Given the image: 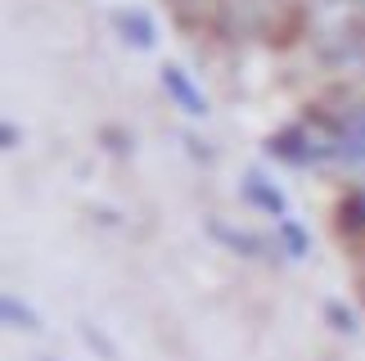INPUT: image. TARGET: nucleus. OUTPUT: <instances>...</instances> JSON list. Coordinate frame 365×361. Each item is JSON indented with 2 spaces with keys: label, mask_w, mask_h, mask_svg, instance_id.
I'll use <instances>...</instances> for the list:
<instances>
[{
  "label": "nucleus",
  "mask_w": 365,
  "mask_h": 361,
  "mask_svg": "<svg viewBox=\"0 0 365 361\" xmlns=\"http://www.w3.org/2000/svg\"><path fill=\"white\" fill-rule=\"evenodd\" d=\"M325 321H329V330H334V335H347V339H356V335H361V321H356V312L347 307L343 298H329V302H325Z\"/></svg>",
  "instance_id": "obj_8"
},
{
  "label": "nucleus",
  "mask_w": 365,
  "mask_h": 361,
  "mask_svg": "<svg viewBox=\"0 0 365 361\" xmlns=\"http://www.w3.org/2000/svg\"><path fill=\"white\" fill-rule=\"evenodd\" d=\"M334 226H339L343 240H361L365 235V185L347 190L339 199V208H334Z\"/></svg>",
  "instance_id": "obj_6"
},
{
  "label": "nucleus",
  "mask_w": 365,
  "mask_h": 361,
  "mask_svg": "<svg viewBox=\"0 0 365 361\" xmlns=\"http://www.w3.org/2000/svg\"><path fill=\"white\" fill-rule=\"evenodd\" d=\"M104 141H108V149H113V154H131V145H135L126 131H113V127L104 131Z\"/></svg>",
  "instance_id": "obj_12"
},
{
  "label": "nucleus",
  "mask_w": 365,
  "mask_h": 361,
  "mask_svg": "<svg viewBox=\"0 0 365 361\" xmlns=\"http://www.w3.org/2000/svg\"><path fill=\"white\" fill-rule=\"evenodd\" d=\"M203 230L212 235V240L226 248V253H240V258H252V262H271L275 253H284V248H279V240H266V235H257V230L230 226V221H221V217H207Z\"/></svg>",
  "instance_id": "obj_2"
},
{
  "label": "nucleus",
  "mask_w": 365,
  "mask_h": 361,
  "mask_svg": "<svg viewBox=\"0 0 365 361\" xmlns=\"http://www.w3.org/2000/svg\"><path fill=\"white\" fill-rule=\"evenodd\" d=\"M81 339H86V348H91V352H100L104 361H118V348L108 343V335H104V330H95V325H81Z\"/></svg>",
  "instance_id": "obj_10"
},
{
  "label": "nucleus",
  "mask_w": 365,
  "mask_h": 361,
  "mask_svg": "<svg viewBox=\"0 0 365 361\" xmlns=\"http://www.w3.org/2000/svg\"><path fill=\"white\" fill-rule=\"evenodd\" d=\"M262 149H266V158H279V163H289V168H316V163H339V145H334V141L316 127L312 118L289 122V127L271 131Z\"/></svg>",
  "instance_id": "obj_1"
},
{
  "label": "nucleus",
  "mask_w": 365,
  "mask_h": 361,
  "mask_svg": "<svg viewBox=\"0 0 365 361\" xmlns=\"http://www.w3.org/2000/svg\"><path fill=\"white\" fill-rule=\"evenodd\" d=\"M0 316H5V325H14V330H41V316L27 307V302H19L14 294L0 298Z\"/></svg>",
  "instance_id": "obj_9"
},
{
  "label": "nucleus",
  "mask_w": 365,
  "mask_h": 361,
  "mask_svg": "<svg viewBox=\"0 0 365 361\" xmlns=\"http://www.w3.org/2000/svg\"><path fill=\"white\" fill-rule=\"evenodd\" d=\"M185 149H190V158H199V163H217V149H207V141H199V136H185Z\"/></svg>",
  "instance_id": "obj_11"
},
{
  "label": "nucleus",
  "mask_w": 365,
  "mask_h": 361,
  "mask_svg": "<svg viewBox=\"0 0 365 361\" xmlns=\"http://www.w3.org/2000/svg\"><path fill=\"white\" fill-rule=\"evenodd\" d=\"M0 145H5V149H19V122H5V127H0Z\"/></svg>",
  "instance_id": "obj_13"
},
{
  "label": "nucleus",
  "mask_w": 365,
  "mask_h": 361,
  "mask_svg": "<svg viewBox=\"0 0 365 361\" xmlns=\"http://www.w3.org/2000/svg\"><path fill=\"white\" fill-rule=\"evenodd\" d=\"M113 27H118V36L126 41V46H135V50H153L158 46V23H153V14L149 9H113Z\"/></svg>",
  "instance_id": "obj_5"
},
{
  "label": "nucleus",
  "mask_w": 365,
  "mask_h": 361,
  "mask_svg": "<svg viewBox=\"0 0 365 361\" xmlns=\"http://www.w3.org/2000/svg\"><path fill=\"white\" fill-rule=\"evenodd\" d=\"M275 240H279V248H284L289 262H302L307 253H312V230H307L302 221H293V217L275 221Z\"/></svg>",
  "instance_id": "obj_7"
},
{
  "label": "nucleus",
  "mask_w": 365,
  "mask_h": 361,
  "mask_svg": "<svg viewBox=\"0 0 365 361\" xmlns=\"http://www.w3.org/2000/svg\"><path fill=\"white\" fill-rule=\"evenodd\" d=\"M240 194H244V203L248 208H257V213H266V217H289V194L275 185V180H266L262 172H248L244 180H240Z\"/></svg>",
  "instance_id": "obj_4"
},
{
  "label": "nucleus",
  "mask_w": 365,
  "mask_h": 361,
  "mask_svg": "<svg viewBox=\"0 0 365 361\" xmlns=\"http://www.w3.org/2000/svg\"><path fill=\"white\" fill-rule=\"evenodd\" d=\"M158 81H163L167 100H172L185 118H207V95L194 86V77H190L180 63H163V68H158Z\"/></svg>",
  "instance_id": "obj_3"
}]
</instances>
